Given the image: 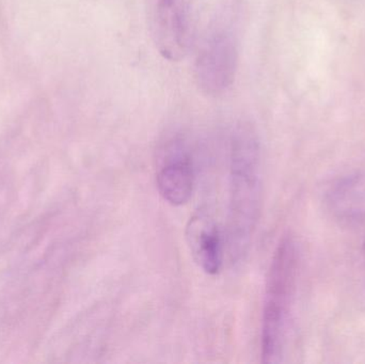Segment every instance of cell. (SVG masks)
<instances>
[{
	"label": "cell",
	"mask_w": 365,
	"mask_h": 364,
	"mask_svg": "<svg viewBox=\"0 0 365 364\" xmlns=\"http://www.w3.org/2000/svg\"><path fill=\"white\" fill-rule=\"evenodd\" d=\"M189 249L200 269L217 275L223 263V239L214 218L205 212L191 216L186 227Z\"/></svg>",
	"instance_id": "8992f818"
},
{
	"label": "cell",
	"mask_w": 365,
	"mask_h": 364,
	"mask_svg": "<svg viewBox=\"0 0 365 364\" xmlns=\"http://www.w3.org/2000/svg\"><path fill=\"white\" fill-rule=\"evenodd\" d=\"M156 183L165 201L173 207L186 204L195 186L192 147L186 134L173 132L163 141L158 151Z\"/></svg>",
	"instance_id": "5b68a950"
},
{
	"label": "cell",
	"mask_w": 365,
	"mask_h": 364,
	"mask_svg": "<svg viewBox=\"0 0 365 364\" xmlns=\"http://www.w3.org/2000/svg\"><path fill=\"white\" fill-rule=\"evenodd\" d=\"M230 205L227 243L230 260H244L255 233L262 199V152L257 130L238 122L230 130Z\"/></svg>",
	"instance_id": "6da1fadb"
},
{
	"label": "cell",
	"mask_w": 365,
	"mask_h": 364,
	"mask_svg": "<svg viewBox=\"0 0 365 364\" xmlns=\"http://www.w3.org/2000/svg\"><path fill=\"white\" fill-rule=\"evenodd\" d=\"M299 265L297 244L284 237L274 252L268 271L262 320V360L282 361Z\"/></svg>",
	"instance_id": "7a4b0ae2"
},
{
	"label": "cell",
	"mask_w": 365,
	"mask_h": 364,
	"mask_svg": "<svg viewBox=\"0 0 365 364\" xmlns=\"http://www.w3.org/2000/svg\"><path fill=\"white\" fill-rule=\"evenodd\" d=\"M148 26L160 55L171 62L184 59L195 38V0H147Z\"/></svg>",
	"instance_id": "3957f363"
},
{
	"label": "cell",
	"mask_w": 365,
	"mask_h": 364,
	"mask_svg": "<svg viewBox=\"0 0 365 364\" xmlns=\"http://www.w3.org/2000/svg\"><path fill=\"white\" fill-rule=\"evenodd\" d=\"M329 205L341 219H365V173L351 175L339 182L329 194Z\"/></svg>",
	"instance_id": "52a82bcc"
},
{
	"label": "cell",
	"mask_w": 365,
	"mask_h": 364,
	"mask_svg": "<svg viewBox=\"0 0 365 364\" xmlns=\"http://www.w3.org/2000/svg\"><path fill=\"white\" fill-rule=\"evenodd\" d=\"M238 68V46L235 36L225 27L210 29L199 44L193 76L202 93L220 96L227 93L234 81Z\"/></svg>",
	"instance_id": "277c9868"
}]
</instances>
